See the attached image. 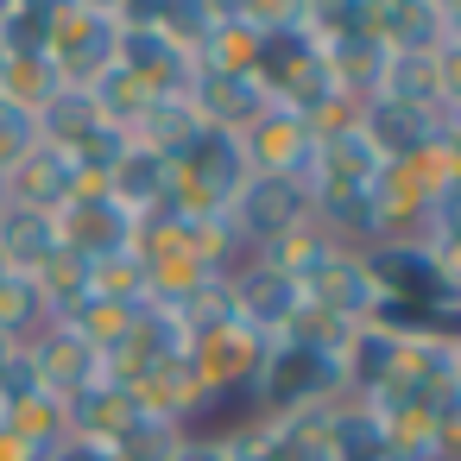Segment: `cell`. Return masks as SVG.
<instances>
[{"label":"cell","instance_id":"6da1fadb","mask_svg":"<svg viewBox=\"0 0 461 461\" xmlns=\"http://www.w3.org/2000/svg\"><path fill=\"white\" fill-rule=\"evenodd\" d=\"M177 461H234V455H228V448H184Z\"/></svg>","mask_w":461,"mask_h":461}]
</instances>
